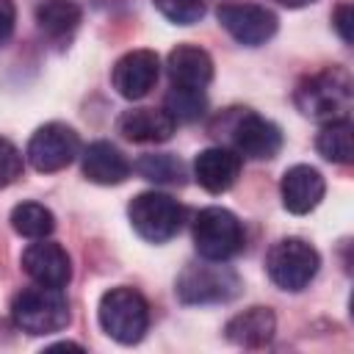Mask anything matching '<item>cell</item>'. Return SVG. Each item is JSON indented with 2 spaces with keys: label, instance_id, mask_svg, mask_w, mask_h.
Returning a JSON list of instances; mask_svg holds the SVG:
<instances>
[{
  "label": "cell",
  "instance_id": "27",
  "mask_svg": "<svg viewBox=\"0 0 354 354\" xmlns=\"http://www.w3.org/2000/svg\"><path fill=\"white\" fill-rule=\"evenodd\" d=\"M14 22H17V8H14V3H11V0H0V47L11 39Z\"/></svg>",
  "mask_w": 354,
  "mask_h": 354
},
{
  "label": "cell",
  "instance_id": "23",
  "mask_svg": "<svg viewBox=\"0 0 354 354\" xmlns=\"http://www.w3.org/2000/svg\"><path fill=\"white\" fill-rule=\"evenodd\" d=\"M144 180H149V183H183V177H185V166H183V160L180 158H174V155H169V152H158V155H144V158H138L136 160V166H133Z\"/></svg>",
  "mask_w": 354,
  "mask_h": 354
},
{
  "label": "cell",
  "instance_id": "4",
  "mask_svg": "<svg viewBox=\"0 0 354 354\" xmlns=\"http://www.w3.org/2000/svg\"><path fill=\"white\" fill-rule=\"evenodd\" d=\"M127 216L133 230L149 241V243H166L169 238H174L185 221V207L160 191H144L138 196H133V202L127 205Z\"/></svg>",
  "mask_w": 354,
  "mask_h": 354
},
{
  "label": "cell",
  "instance_id": "1",
  "mask_svg": "<svg viewBox=\"0 0 354 354\" xmlns=\"http://www.w3.org/2000/svg\"><path fill=\"white\" fill-rule=\"evenodd\" d=\"M293 102L304 116H310L315 122L348 119V111H351V102H354L351 75L340 66L321 69V72L304 77L296 86Z\"/></svg>",
  "mask_w": 354,
  "mask_h": 354
},
{
  "label": "cell",
  "instance_id": "7",
  "mask_svg": "<svg viewBox=\"0 0 354 354\" xmlns=\"http://www.w3.org/2000/svg\"><path fill=\"white\" fill-rule=\"evenodd\" d=\"M194 246L202 260H230L243 249V227L227 207H205L194 218Z\"/></svg>",
  "mask_w": 354,
  "mask_h": 354
},
{
  "label": "cell",
  "instance_id": "11",
  "mask_svg": "<svg viewBox=\"0 0 354 354\" xmlns=\"http://www.w3.org/2000/svg\"><path fill=\"white\" fill-rule=\"evenodd\" d=\"M160 75V58L152 50H130L124 53L111 72V83L119 97L124 100H141L147 97Z\"/></svg>",
  "mask_w": 354,
  "mask_h": 354
},
{
  "label": "cell",
  "instance_id": "26",
  "mask_svg": "<svg viewBox=\"0 0 354 354\" xmlns=\"http://www.w3.org/2000/svg\"><path fill=\"white\" fill-rule=\"evenodd\" d=\"M332 22H335L340 39H343L346 44H351V39H354V33H351V22H354V8H351V3H340V6L335 8Z\"/></svg>",
  "mask_w": 354,
  "mask_h": 354
},
{
  "label": "cell",
  "instance_id": "5",
  "mask_svg": "<svg viewBox=\"0 0 354 354\" xmlns=\"http://www.w3.org/2000/svg\"><path fill=\"white\" fill-rule=\"evenodd\" d=\"M318 266H321V257L315 246L307 243L304 238H282L266 254V271L271 282L290 293L304 290L318 274Z\"/></svg>",
  "mask_w": 354,
  "mask_h": 354
},
{
  "label": "cell",
  "instance_id": "18",
  "mask_svg": "<svg viewBox=\"0 0 354 354\" xmlns=\"http://www.w3.org/2000/svg\"><path fill=\"white\" fill-rule=\"evenodd\" d=\"M227 332V340L235 343V346H243V348H257V346H266L274 332H277V318L268 307H249L238 315H232L224 326Z\"/></svg>",
  "mask_w": 354,
  "mask_h": 354
},
{
  "label": "cell",
  "instance_id": "10",
  "mask_svg": "<svg viewBox=\"0 0 354 354\" xmlns=\"http://www.w3.org/2000/svg\"><path fill=\"white\" fill-rule=\"evenodd\" d=\"M230 138L232 149L252 160H268L282 149V130L254 111L238 113V119L230 127Z\"/></svg>",
  "mask_w": 354,
  "mask_h": 354
},
{
  "label": "cell",
  "instance_id": "20",
  "mask_svg": "<svg viewBox=\"0 0 354 354\" xmlns=\"http://www.w3.org/2000/svg\"><path fill=\"white\" fill-rule=\"evenodd\" d=\"M351 119H335V122H324V127L318 130L315 138V149L321 158H326L329 163H351L354 158V144H351Z\"/></svg>",
  "mask_w": 354,
  "mask_h": 354
},
{
  "label": "cell",
  "instance_id": "24",
  "mask_svg": "<svg viewBox=\"0 0 354 354\" xmlns=\"http://www.w3.org/2000/svg\"><path fill=\"white\" fill-rule=\"evenodd\" d=\"M152 3L174 25H194L205 14V0H152Z\"/></svg>",
  "mask_w": 354,
  "mask_h": 354
},
{
  "label": "cell",
  "instance_id": "14",
  "mask_svg": "<svg viewBox=\"0 0 354 354\" xmlns=\"http://www.w3.org/2000/svg\"><path fill=\"white\" fill-rule=\"evenodd\" d=\"M174 130L177 122L160 108H130L116 119V133L133 144H163Z\"/></svg>",
  "mask_w": 354,
  "mask_h": 354
},
{
  "label": "cell",
  "instance_id": "21",
  "mask_svg": "<svg viewBox=\"0 0 354 354\" xmlns=\"http://www.w3.org/2000/svg\"><path fill=\"white\" fill-rule=\"evenodd\" d=\"M11 227H14L17 235L39 241V238H47L55 230V216H53L50 207L39 205V202H19L11 210Z\"/></svg>",
  "mask_w": 354,
  "mask_h": 354
},
{
  "label": "cell",
  "instance_id": "30",
  "mask_svg": "<svg viewBox=\"0 0 354 354\" xmlns=\"http://www.w3.org/2000/svg\"><path fill=\"white\" fill-rule=\"evenodd\" d=\"M108 3H111V0H108Z\"/></svg>",
  "mask_w": 354,
  "mask_h": 354
},
{
  "label": "cell",
  "instance_id": "12",
  "mask_svg": "<svg viewBox=\"0 0 354 354\" xmlns=\"http://www.w3.org/2000/svg\"><path fill=\"white\" fill-rule=\"evenodd\" d=\"M22 271L44 288H64L72 279V260L66 254V249L55 241L39 238L36 243H30L22 252Z\"/></svg>",
  "mask_w": 354,
  "mask_h": 354
},
{
  "label": "cell",
  "instance_id": "13",
  "mask_svg": "<svg viewBox=\"0 0 354 354\" xmlns=\"http://www.w3.org/2000/svg\"><path fill=\"white\" fill-rule=\"evenodd\" d=\"M324 191H326V183H324L321 171L307 166V163L290 166L282 174V183H279L282 205H285V210H290L296 216H304V213L315 210L318 202L324 199Z\"/></svg>",
  "mask_w": 354,
  "mask_h": 354
},
{
  "label": "cell",
  "instance_id": "6",
  "mask_svg": "<svg viewBox=\"0 0 354 354\" xmlns=\"http://www.w3.org/2000/svg\"><path fill=\"white\" fill-rule=\"evenodd\" d=\"M174 290L183 304H216L235 299L241 293V279L232 268L221 266L218 260H205L185 266L177 277Z\"/></svg>",
  "mask_w": 354,
  "mask_h": 354
},
{
  "label": "cell",
  "instance_id": "19",
  "mask_svg": "<svg viewBox=\"0 0 354 354\" xmlns=\"http://www.w3.org/2000/svg\"><path fill=\"white\" fill-rule=\"evenodd\" d=\"M80 6L72 0H41L36 6V25L50 39H69L80 25Z\"/></svg>",
  "mask_w": 354,
  "mask_h": 354
},
{
  "label": "cell",
  "instance_id": "25",
  "mask_svg": "<svg viewBox=\"0 0 354 354\" xmlns=\"http://www.w3.org/2000/svg\"><path fill=\"white\" fill-rule=\"evenodd\" d=\"M19 177H22V152L8 138H0V188L11 185Z\"/></svg>",
  "mask_w": 354,
  "mask_h": 354
},
{
  "label": "cell",
  "instance_id": "2",
  "mask_svg": "<svg viewBox=\"0 0 354 354\" xmlns=\"http://www.w3.org/2000/svg\"><path fill=\"white\" fill-rule=\"evenodd\" d=\"M97 321L108 337L122 346H133L144 337L149 326V304L138 290L119 285L100 296Z\"/></svg>",
  "mask_w": 354,
  "mask_h": 354
},
{
  "label": "cell",
  "instance_id": "28",
  "mask_svg": "<svg viewBox=\"0 0 354 354\" xmlns=\"http://www.w3.org/2000/svg\"><path fill=\"white\" fill-rule=\"evenodd\" d=\"M47 351H83V346H77V343H55V346H47Z\"/></svg>",
  "mask_w": 354,
  "mask_h": 354
},
{
  "label": "cell",
  "instance_id": "22",
  "mask_svg": "<svg viewBox=\"0 0 354 354\" xmlns=\"http://www.w3.org/2000/svg\"><path fill=\"white\" fill-rule=\"evenodd\" d=\"M174 122H196L207 111V97L205 88H185V86H171L166 94V108H163Z\"/></svg>",
  "mask_w": 354,
  "mask_h": 354
},
{
  "label": "cell",
  "instance_id": "15",
  "mask_svg": "<svg viewBox=\"0 0 354 354\" xmlns=\"http://www.w3.org/2000/svg\"><path fill=\"white\" fill-rule=\"evenodd\" d=\"M241 174V155L230 147H207L194 160V177L207 194H224Z\"/></svg>",
  "mask_w": 354,
  "mask_h": 354
},
{
  "label": "cell",
  "instance_id": "3",
  "mask_svg": "<svg viewBox=\"0 0 354 354\" xmlns=\"http://www.w3.org/2000/svg\"><path fill=\"white\" fill-rule=\"evenodd\" d=\"M11 318L28 335H53L69 324L72 313H69V301L61 293V288L36 285V288H25L14 296Z\"/></svg>",
  "mask_w": 354,
  "mask_h": 354
},
{
  "label": "cell",
  "instance_id": "17",
  "mask_svg": "<svg viewBox=\"0 0 354 354\" xmlns=\"http://www.w3.org/2000/svg\"><path fill=\"white\" fill-rule=\"evenodd\" d=\"M80 166H83L86 180H91L97 185H119L133 171L130 160L111 141H94V144H88L83 149V155H80Z\"/></svg>",
  "mask_w": 354,
  "mask_h": 354
},
{
  "label": "cell",
  "instance_id": "16",
  "mask_svg": "<svg viewBox=\"0 0 354 354\" xmlns=\"http://www.w3.org/2000/svg\"><path fill=\"white\" fill-rule=\"evenodd\" d=\"M166 72L171 86L205 88L213 80V58L196 44H177L166 58Z\"/></svg>",
  "mask_w": 354,
  "mask_h": 354
},
{
  "label": "cell",
  "instance_id": "8",
  "mask_svg": "<svg viewBox=\"0 0 354 354\" xmlns=\"http://www.w3.org/2000/svg\"><path fill=\"white\" fill-rule=\"evenodd\" d=\"M216 19L238 44H246V47L266 44L277 33V25H279V19L271 8L260 6V3H243V0L218 3Z\"/></svg>",
  "mask_w": 354,
  "mask_h": 354
},
{
  "label": "cell",
  "instance_id": "9",
  "mask_svg": "<svg viewBox=\"0 0 354 354\" xmlns=\"http://www.w3.org/2000/svg\"><path fill=\"white\" fill-rule=\"evenodd\" d=\"M77 155H80V138L64 122H47V124H41L30 136L28 149H25L28 163L36 171H41V174L66 169Z\"/></svg>",
  "mask_w": 354,
  "mask_h": 354
},
{
  "label": "cell",
  "instance_id": "29",
  "mask_svg": "<svg viewBox=\"0 0 354 354\" xmlns=\"http://www.w3.org/2000/svg\"><path fill=\"white\" fill-rule=\"evenodd\" d=\"M277 3H282V6H288V8H301V6H310L313 0H277Z\"/></svg>",
  "mask_w": 354,
  "mask_h": 354
}]
</instances>
